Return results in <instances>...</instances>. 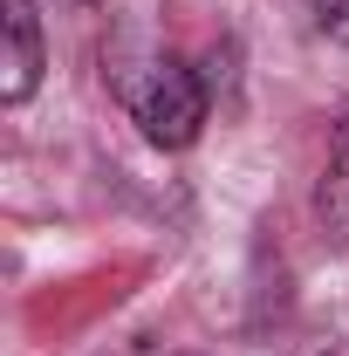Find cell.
<instances>
[{
	"label": "cell",
	"mask_w": 349,
	"mask_h": 356,
	"mask_svg": "<svg viewBox=\"0 0 349 356\" xmlns=\"http://www.w3.org/2000/svg\"><path fill=\"white\" fill-rule=\"evenodd\" d=\"M124 103H131V117L144 124V137H151L158 151H185L192 137L206 131V83H199L178 55L144 62V76L124 83Z\"/></svg>",
	"instance_id": "6da1fadb"
},
{
	"label": "cell",
	"mask_w": 349,
	"mask_h": 356,
	"mask_svg": "<svg viewBox=\"0 0 349 356\" xmlns=\"http://www.w3.org/2000/svg\"><path fill=\"white\" fill-rule=\"evenodd\" d=\"M7 28V55H0V103H28L42 89V69H48V48H42V21L28 0H7L0 14Z\"/></svg>",
	"instance_id": "7a4b0ae2"
},
{
	"label": "cell",
	"mask_w": 349,
	"mask_h": 356,
	"mask_svg": "<svg viewBox=\"0 0 349 356\" xmlns=\"http://www.w3.org/2000/svg\"><path fill=\"white\" fill-rule=\"evenodd\" d=\"M322 220L349 240V117L329 137V172H322Z\"/></svg>",
	"instance_id": "3957f363"
},
{
	"label": "cell",
	"mask_w": 349,
	"mask_h": 356,
	"mask_svg": "<svg viewBox=\"0 0 349 356\" xmlns=\"http://www.w3.org/2000/svg\"><path fill=\"white\" fill-rule=\"evenodd\" d=\"M308 21H315V35H329V42L349 48V0H302Z\"/></svg>",
	"instance_id": "277c9868"
},
{
	"label": "cell",
	"mask_w": 349,
	"mask_h": 356,
	"mask_svg": "<svg viewBox=\"0 0 349 356\" xmlns=\"http://www.w3.org/2000/svg\"><path fill=\"white\" fill-rule=\"evenodd\" d=\"M302 356H349V350H343V343H336V336H329V343H308Z\"/></svg>",
	"instance_id": "5b68a950"
}]
</instances>
